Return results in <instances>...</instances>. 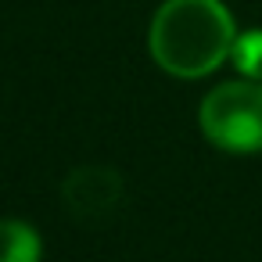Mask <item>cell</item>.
I'll list each match as a JSON object with an SVG mask.
<instances>
[{"label": "cell", "instance_id": "1", "mask_svg": "<svg viewBox=\"0 0 262 262\" xmlns=\"http://www.w3.org/2000/svg\"><path fill=\"white\" fill-rule=\"evenodd\" d=\"M237 22L223 0H165L151 18L147 47L162 72L176 79H205L230 61Z\"/></svg>", "mask_w": 262, "mask_h": 262}, {"label": "cell", "instance_id": "2", "mask_svg": "<svg viewBox=\"0 0 262 262\" xmlns=\"http://www.w3.org/2000/svg\"><path fill=\"white\" fill-rule=\"evenodd\" d=\"M198 126L205 140L226 155H258L262 151V83L230 79L212 86L201 97Z\"/></svg>", "mask_w": 262, "mask_h": 262}, {"label": "cell", "instance_id": "3", "mask_svg": "<svg viewBox=\"0 0 262 262\" xmlns=\"http://www.w3.org/2000/svg\"><path fill=\"white\" fill-rule=\"evenodd\" d=\"M43 241L26 219H0V262H40Z\"/></svg>", "mask_w": 262, "mask_h": 262}, {"label": "cell", "instance_id": "4", "mask_svg": "<svg viewBox=\"0 0 262 262\" xmlns=\"http://www.w3.org/2000/svg\"><path fill=\"white\" fill-rule=\"evenodd\" d=\"M230 61H233V69L241 72V79L262 83V29L237 33V43H233Z\"/></svg>", "mask_w": 262, "mask_h": 262}]
</instances>
